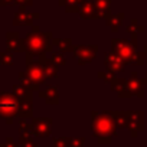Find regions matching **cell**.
<instances>
[{
  "mask_svg": "<svg viewBox=\"0 0 147 147\" xmlns=\"http://www.w3.org/2000/svg\"><path fill=\"white\" fill-rule=\"evenodd\" d=\"M18 111V101L9 94H0V117L15 115Z\"/></svg>",
  "mask_w": 147,
  "mask_h": 147,
  "instance_id": "6da1fadb",
  "label": "cell"
}]
</instances>
